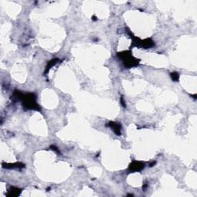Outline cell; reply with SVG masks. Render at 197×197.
<instances>
[{"label":"cell","mask_w":197,"mask_h":197,"mask_svg":"<svg viewBox=\"0 0 197 197\" xmlns=\"http://www.w3.org/2000/svg\"><path fill=\"white\" fill-rule=\"evenodd\" d=\"M172 78L173 79V80H175V81H176L177 79H178L179 78V75L177 73H172Z\"/></svg>","instance_id":"obj_4"},{"label":"cell","mask_w":197,"mask_h":197,"mask_svg":"<svg viewBox=\"0 0 197 197\" xmlns=\"http://www.w3.org/2000/svg\"><path fill=\"white\" fill-rule=\"evenodd\" d=\"M110 126H112V128L113 129V130L115 131L116 134H119V132H120V126H119L117 123L110 122Z\"/></svg>","instance_id":"obj_2"},{"label":"cell","mask_w":197,"mask_h":197,"mask_svg":"<svg viewBox=\"0 0 197 197\" xmlns=\"http://www.w3.org/2000/svg\"><path fill=\"white\" fill-rule=\"evenodd\" d=\"M144 166H143V164L142 163H139V162H133L132 163V164L130 165V169L132 170V171H139V170H141L143 169Z\"/></svg>","instance_id":"obj_1"},{"label":"cell","mask_w":197,"mask_h":197,"mask_svg":"<svg viewBox=\"0 0 197 197\" xmlns=\"http://www.w3.org/2000/svg\"><path fill=\"white\" fill-rule=\"evenodd\" d=\"M20 193V191H19V189H16V190H14V188L12 189V191H9V196H16L18 195H19Z\"/></svg>","instance_id":"obj_3"}]
</instances>
